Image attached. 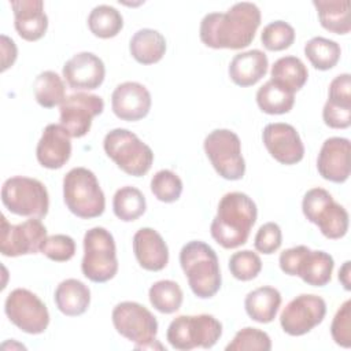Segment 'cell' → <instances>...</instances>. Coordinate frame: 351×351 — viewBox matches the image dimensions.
<instances>
[{"mask_svg":"<svg viewBox=\"0 0 351 351\" xmlns=\"http://www.w3.org/2000/svg\"><path fill=\"white\" fill-rule=\"evenodd\" d=\"M104 110L100 96L86 92H77L67 96L60 104V125L71 137H84L92 126V119Z\"/></svg>","mask_w":351,"mask_h":351,"instance_id":"16","label":"cell"},{"mask_svg":"<svg viewBox=\"0 0 351 351\" xmlns=\"http://www.w3.org/2000/svg\"><path fill=\"white\" fill-rule=\"evenodd\" d=\"M10 5L14 11L15 30L23 40L37 41L45 34L48 16L41 0H14Z\"/></svg>","mask_w":351,"mask_h":351,"instance_id":"24","label":"cell"},{"mask_svg":"<svg viewBox=\"0 0 351 351\" xmlns=\"http://www.w3.org/2000/svg\"><path fill=\"white\" fill-rule=\"evenodd\" d=\"M47 228L40 218H30L22 223L12 225L1 215L0 252L4 256H21L37 254L47 239Z\"/></svg>","mask_w":351,"mask_h":351,"instance_id":"14","label":"cell"},{"mask_svg":"<svg viewBox=\"0 0 351 351\" xmlns=\"http://www.w3.org/2000/svg\"><path fill=\"white\" fill-rule=\"evenodd\" d=\"M326 314V303L318 295L302 293L292 299L280 314L282 330L289 336H302L319 325Z\"/></svg>","mask_w":351,"mask_h":351,"instance_id":"15","label":"cell"},{"mask_svg":"<svg viewBox=\"0 0 351 351\" xmlns=\"http://www.w3.org/2000/svg\"><path fill=\"white\" fill-rule=\"evenodd\" d=\"M40 252L51 261L67 262L75 254V241L67 234H52L44 240Z\"/></svg>","mask_w":351,"mask_h":351,"instance_id":"41","label":"cell"},{"mask_svg":"<svg viewBox=\"0 0 351 351\" xmlns=\"http://www.w3.org/2000/svg\"><path fill=\"white\" fill-rule=\"evenodd\" d=\"M1 202L12 214L30 218H43L49 208V196L45 185L36 178L25 176L10 177L4 181Z\"/></svg>","mask_w":351,"mask_h":351,"instance_id":"8","label":"cell"},{"mask_svg":"<svg viewBox=\"0 0 351 351\" xmlns=\"http://www.w3.org/2000/svg\"><path fill=\"white\" fill-rule=\"evenodd\" d=\"M222 336V324L210 314L178 315L166 332L170 346L180 351H189L196 347L211 348Z\"/></svg>","mask_w":351,"mask_h":351,"instance_id":"7","label":"cell"},{"mask_svg":"<svg viewBox=\"0 0 351 351\" xmlns=\"http://www.w3.org/2000/svg\"><path fill=\"white\" fill-rule=\"evenodd\" d=\"M71 136L60 123H49L44 128L37 143L36 156L45 169H60L71 156Z\"/></svg>","mask_w":351,"mask_h":351,"instance_id":"21","label":"cell"},{"mask_svg":"<svg viewBox=\"0 0 351 351\" xmlns=\"http://www.w3.org/2000/svg\"><path fill=\"white\" fill-rule=\"evenodd\" d=\"M261 41L267 51H284L295 41V29L285 21L267 23L262 33Z\"/></svg>","mask_w":351,"mask_h":351,"instance_id":"38","label":"cell"},{"mask_svg":"<svg viewBox=\"0 0 351 351\" xmlns=\"http://www.w3.org/2000/svg\"><path fill=\"white\" fill-rule=\"evenodd\" d=\"M271 81L284 89L295 93L300 90L307 82L308 71L304 63L296 56H282L277 59L270 70Z\"/></svg>","mask_w":351,"mask_h":351,"instance_id":"29","label":"cell"},{"mask_svg":"<svg viewBox=\"0 0 351 351\" xmlns=\"http://www.w3.org/2000/svg\"><path fill=\"white\" fill-rule=\"evenodd\" d=\"M63 200L78 218H97L104 213L106 197L93 171L74 167L63 178Z\"/></svg>","mask_w":351,"mask_h":351,"instance_id":"4","label":"cell"},{"mask_svg":"<svg viewBox=\"0 0 351 351\" xmlns=\"http://www.w3.org/2000/svg\"><path fill=\"white\" fill-rule=\"evenodd\" d=\"M332 339L337 346L351 347V300L347 299L336 311L330 325Z\"/></svg>","mask_w":351,"mask_h":351,"instance_id":"42","label":"cell"},{"mask_svg":"<svg viewBox=\"0 0 351 351\" xmlns=\"http://www.w3.org/2000/svg\"><path fill=\"white\" fill-rule=\"evenodd\" d=\"M319 23L324 29L336 33L347 34L351 30L350 22V1L348 0H314Z\"/></svg>","mask_w":351,"mask_h":351,"instance_id":"30","label":"cell"},{"mask_svg":"<svg viewBox=\"0 0 351 351\" xmlns=\"http://www.w3.org/2000/svg\"><path fill=\"white\" fill-rule=\"evenodd\" d=\"M226 351H244V350H258L269 351L271 350V340L269 335L258 328H243L240 329L233 340L225 347Z\"/></svg>","mask_w":351,"mask_h":351,"instance_id":"39","label":"cell"},{"mask_svg":"<svg viewBox=\"0 0 351 351\" xmlns=\"http://www.w3.org/2000/svg\"><path fill=\"white\" fill-rule=\"evenodd\" d=\"M304 55L317 70H329L340 60V45L325 37H313L304 45Z\"/></svg>","mask_w":351,"mask_h":351,"instance_id":"35","label":"cell"},{"mask_svg":"<svg viewBox=\"0 0 351 351\" xmlns=\"http://www.w3.org/2000/svg\"><path fill=\"white\" fill-rule=\"evenodd\" d=\"M351 262L350 261H346L343 263V266L340 267L339 270V281L343 284L344 289L346 291H350L351 289V280H350V274H351Z\"/></svg>","mask_w":351,"mask_h":351,"instance_id":"45","label":"cell"},{"mask_svg":"<svg viewBox=\"0 0 351 351\" xmlns=\"http://www.w3.org/2000/svg\"><path fill=\"white\" fill-rule=\"evenodd\" d=\"M258 107L270 115L287 114L295 103V93L284 89L274 81L269 80L256 92Z\"/></svg>","mask_w":351,"mask_h":351,"instance_id":"31","label":"cell"},{"mask_svg":"<svg viewBox=\"0 0 351 351\" xmlns=\"http://www.w3.org/2000/svg\"><path fill=\"white\" fill-rule=\"evenodd\" d=\"M180 265L189 288L200 299L213 298L221 288L222 277L215 251L200 240L186 243L180 251Z\"/></svg>","mask_w":351,"mask_h":351,"instance_id":"3","label":"cell"},{"mask_svg":"<svg viewBox=\"0 0 351 351\" xmlns=\"http://www.w3.org/2000/svg\"><path fill=\"white\" fill-rule=\"evenodd\" d=\"M36 101L44 108L62 104L66 99V85L62 77L51 70L40 73L33 84Z\"/></svg>","mask_w":351,"mask_h":351,"instance_id":"32","label":"cell"},{"mask_svg":"<svg viewBox=\"0 0 351 351\" xmlns=\"http://www.w3.org/2000/svg\"><path fill=\"white\" fill-rule=\"evenodd\" d=\"M152 99L148 89L136 81L119 84L111 95V108L122 121H138L148 115Z\"/></svg>","mask_w":351,"mask_h":351,"instance_id":"19","label":"cell"},{"mask_svg":"<svg viewBox=\"0 0 351 351\" xmlns=\"http://www.w3.org/2000/svg\"><path fill=\"white\" fill-rule=\"evenodd\" d=\"M130 55L136 62L141 64L158 63L166 52L165 37L154 29H140L137 30L129 43Z\"/></svg>","mask_w":351,"mask_h":351,"instance_id":"28","label":"cell"},{"mask_svg":"<svg viewBox=\"0 0 351 351\" xmlns=\"http://www.w3.org/2000/svg\"><path fill=\"white\" fill-rule=\"evenodd\" d=\"M63 77L70 88L77 90L97 89L106 77L103 60L92 52H78L63 64Z\"/></svg>","mask_w":351,"mask_h":351,"instance_id":"18","label":"cell"},{"mask_svg":"<svg viewBox=\"0 0 351 351\" xmlns=\"http://www.w3.org/2000/svg\"><path fill=\"white\" fill-rule=\"evenodd\" d=\"M281 228L276 222H266L258 229L254 240V247L261 254L270 255L274 254L281 247Z\"/></svg>","mask_w":351,"mask_h":351,"instance_id":"43","label":"cell"},{"mask_svg":"<svg viewBox=\"0 0 351 351\" xmlns=\"http://www.w3.org/2000/svg\"><path fill=\"white\" fill-rule=\"evenodd\" d=\"M111 319L117 332L133 341L136 348H155L158 321L145 306L137 302H121L112 308Z\"/></svg>","mask_w":351,"mask_h":351,"instance_id":"11","label":"cell"},{"mask_svg":"<svg viewBox=\"0 0 351 351\" xmlns=\"http://www.w3.org/2000/svg\"><path fill=\"white\" fill-rule=\"evenodd\" d=\"M53 300L60 313L67 317L84 314L90 303L89 288L77 278L63 280L55 289Z\"/></svg>","mask_w":351,"mask_h":351,"instance_id":"26","label":"cell"},{"mask_svg":"<svg viewBox=\"0 0 351 351\" xmlns=\"http://www.w3.org/2000/svg\"><path fill=\"white\" fill-rule=\"evenodd\" d=\"M269 60L263 51L261 49H250L245 52H240L233 56L229 64V77L230 80L241 86H252L255 85L265 74L267 73Z\"/></svg>","mask_w":351,"mask_h":351,"instance_id":"25","label":"cell"},{"mask_svg":"<svg viewBox=\"0 0 351 351\" xmlns=\"http://www.w3.org/2000/svg\"><path fill=\"white\" fill-rule=\"evenodd\" d=\"M256 217V204L247 193L229 192L218 203L210 233L221 247L226 250L237 248L247 243Z\"/></svg>","mask_w":351,"mask_h":351,"instance_id":"2","label":"cell"},{"mask_svg":"<svg viewBox=\"0 0 351 351\" xmlns=\"http://www.w3.org/2000/svg\"><path fill=\"white\" fill-rule=\"evenodd\" d=\"M262 140L269 154L281 165L299 163L304 156L302 138L289 123H267L262 132Z\"/></svg>","mask_w":351,"mask_h":351,"instance_id":"17","label":"cell"},{"mask_svg":"<svg viewBox=\"0 0 351 351\" xmlns=\"http://www.w3.org/2000/svg\"><path fill=\"white\" fill-rule=\"evenodd\" d=\"M16 45L7 36L1 34V53H3V67L1 71H5L10 66L14 64L16 59Z\"/></svg>","mask_w":351,"mask_h":351,"instance_id":"44","label":"cell"},{"mask_svg":"<svg viewBox=\"0 0 351 351\" xmlns=\"http://www.w3.org/2000/svg\"><path fill=\"white\" fill-rule=\"evenodd\" d=\"M4 311L18 329L29 335L45 332L49 324V313L45 303L26 288H15L8 293Z\"/></svg>","mask_w":351,"mask_h":351,"instance_id":"13","label":"cell"},{"mask_svg":"<svg viewBox=\"0 0 351 351\" xmlns=\"http://www.w3.org/2000/svg\"><path fill=\"white\" fill-rule=\"evenodd\" d=\"M103 147L107 156L129 176L141 177L152 166V149L128 129L117 128L110 130L104 137Z\"/></svg>","mask_w":351,"mask_h":351,"instance_id":"5","label":"cell"},{"mask_svg":"<svg viewBox=\"0 0 351 351\" xmlns=\"http://www.w3.org/2000/svg\"><path fill=\"white\" fill-rule=\"evenodd\" d=\"M88 27L99 38H111L122 30L123 18L112 5L100 4L89 12Z\"/></svg>","mask_w":351,"mask_h":351,"instance_id":"34","label":"cell"},{"mask_svg":"<svg viewBox=\"0 0 351 351\" xmlns=\"http://www.w3.org/2000/svg\"><path fill=\"white\" fill-rule=\"evenodd\" d=\"M261 25L256 4L241 1L225 12H210L200 22L199 36L204 45L214 49H241L248 47Z\"/></svg>","mask_w":351,"mask_h":351,"instance_id":"1","label":"cell"},{"mask_svg":"<svg viewBox=\"0 0 351 351\" xmlns=\"http://www.w3.org/2000/svg\"><path fill=\"white\" fill-rule=\"evenodd\" d=\"M229 270L234 278L240 281H250L261 273L262 261L256 252L243 250L234 252L229 258Z\"/></svg>","mask_w":351,"mask_h":351,"instance_id":"40","label":"cell"},{"mask_svg":"<svg viewBox=\"0 0 351 351\" xmlns=\"http://www.w3.org/2000/svg\"><path fill=\"white\" fill-rule=\"evenodd\" d=\"M82 274L92 282H107L118 271L117 247L112 234L101 226L86 230L84 236Z\"/></svg>","mask_w":351,"mask_h":351,"instance_id":"6","label":"cell"},{"mask_svg":"<svg viewBox=\"0 0 351 351\" xmlns=\"http://www.w3.org/2000/svg\"><path fill=\"white\" fill-rule=\"evenodd\" d=\"M322 118L332 129H346L351 125V75L348 73L332 80Z\"/></svg>","mask_w":351,"mask_h":351,"instance_id":"22","label":"cell"},{"mask_svg":"<svg viewBox=\"0 0 351 351\" xmlns=\"http://www.w3.org/2000/svg\"><path fill=\"white\" fill-rule=\"evenodd\" d=\"M350 140L344 137H329L324 141L318 158L317 169L322 178L341 184L350 177Z\"/></svg>","mask_w":351,"mask_h":351,"instance_id":"20","label":"cell"},{"mask_svg":"<svg viewBox=\"0 0 351 351\" xmlns=\"http://www.w3.org/2000/svg\"><path fill=\"white\" fill-rule=\"evenodd\" d=\"M280 269L288 276H298L306 284L324 287L332 278L335 262L325 251H313L307 245H296L280 254Z\"/></svg>","mask_w":351,"mask_h":351,"instance_id":"10","label":"cell"},{"mask_svg":"<svg viewBox=\"0 0 351 351\" xmlns=\"http://www.w3.org/2000/svg\"><path fill=\"white\" fill-rule=\"evenodd\" d=\"M307 221L317 225L326 239H341L348 230V213L324 188L308 189L302 202Z\"/></svg>","mask_w":351,"mask_h":351,"instance_id":"9","label":"cell"},{"mask_svg":"<svg viewBox=\"0 0 351 351\" xmlns=\"http://www.w3.org/2000/svg\"><path fill=\"white\" fill-rule=\"evenodd\" d=\"M148 298L154 308H156L159 313L173 314L181 307L184 293L176 281L160 280L151 285Z\"/></svg>","mask_w":351,"mask_h":351,"instance_id":"36","label":"cell"},{"mask_svg":"<svg viewBox=\"0 0 351 351\" xmlns=\"http://www.w3.org/2000/svg\"><path fill=\"white\" fill-rule=\"evenodd\" d=\"M133 252L138 265L148 271H159L169 262V248L152 228H141L133 236Z\"/></svg>","mask_w":351,"mask_h":351,"instance_id":"23","label":"cell"},{"mask_svg":"<svg viewBox=\"0 0 351 351\" xmlns=\"http://www.w3.org/2000/svg\"><path fill=\"white\" fill-rule=\"evenodd\" d=\"M145 197L143 192L134 186H122L112 197L114 214L123 222L136 221L145 213Z\"/></svg>","mask_w":351,"mask_h":351,"instance_id":"33","label":"cell"},{"mask_svg":"<svg viewBox=\"0 0 351 351\" xmlns=\"http://www.w3.org/2000/svg\"><path fill=\"white\" fill-rule=\"evenodd\" d=\"M204 152L215 171L225 180H241L245 173V162L241 155V141L229 129L210 132L203 143Z\"/></svg>","mask_w":351,"mask_h":351,"instance_id":"12","label":"cell"},{"mask_svg":"<svg viewBox=\"0 0 351 351\" xmlns=\"http://www.w3.org/2000/svg\"><path fill=\"white\" fill-rule=\"evenodd\" d=\"M151 191L158 200L173 203L182 193V181L174 171L163 169L156 171L151 178Z\"/></svg>","mask_w":351,"mask_h":351,"instance_id":"37","label":"cell"},{"mask_svg":"<svg viewBox=\"0 0 351 351\" xmlns=\"http://www.w3.org/2000/svg\"><path fill=\"white\" fill-rule=\"evenodd\" d=\"M281 306V293L277 288L259 287L245 296L244 307L248 317L259 324L271 322Z\"/></svg>","mask_w":351,"mask_h":351,"instance_id":"27","label":"cell"}]
</instances>
